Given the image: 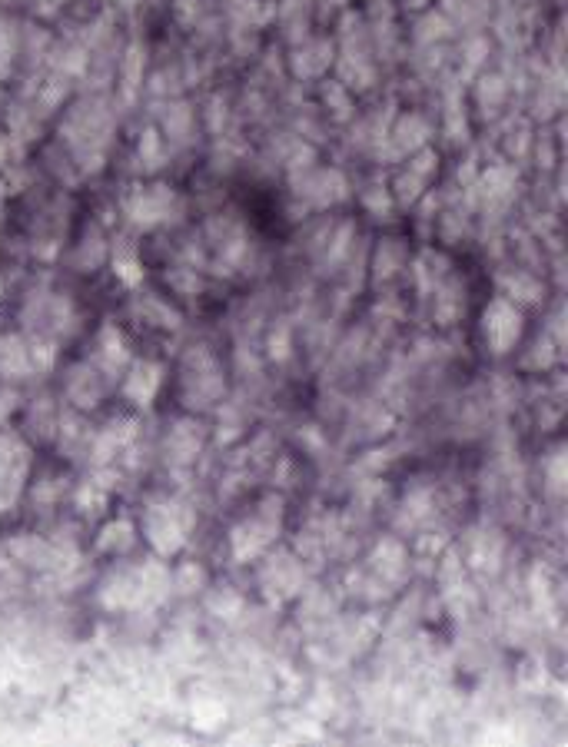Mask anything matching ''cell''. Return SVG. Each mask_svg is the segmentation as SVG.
Returning <instances> with one entry per match:
<instances>
[{
  "instance_id": "5b68a950",
  "label": "cell",
  "mask_w": 568,
  "mask_h": 747,
  "mask_svg": "<svg viewBox=\"0 0 568 747\" xmlns=\"http://www.w3.org/2000/svg\"><path fill=\"white\" fill-rule=\"evenodd\" d=\"M123 210H127V220L133 226H140V230H157V226H170L177 220L183 213V200L170 186L153 183V186H140Z\"/></svg>"
},
{
  "instance_id": "277c9868",
  "label": "cell",
  "mask_w": 568,
  "mask_h": 747,
  "mask_svg": "<svg viewBox=\"0 0 568 747\" xmlns=\"http://www.w3.org/2000/svg\"><path fill=\"white\" fill-rule=\"evenodd\" d=\"M30 472H34V449L24 432L0 429V515L14 512L27 495Z\"/></svg>"
},
{
  "instance_id": "9a60e30c",
  "label": "cell",
  "mask_w": 568,
  "mask_h": 747,
  "mask_svg": "<svg viewBox=\"0 0 568 747\" xmlns=\"http://www.w3.org/2000/svg\"><path fill=\"white\" fill-rule=\"evenodd\" d=\"M206 585V572L200 565H183V568H177V575H173V588H180V591H200Z\"/></svg>"
},
{
  "instance_id": "8fae6325",
  "label": "cell",
  "mask_w": 568,
  "mask_h": 747,
  "mask_svg": "<svg viewBox=\"0 0 568 747\" xmlns=\"http://www.w3.org/2000/svg\"><path fill=\"white\" fill-rule=\"evenodd\" d=\"M140 542V528L130 522V518H110L107 525L100 528L97 538H94V552L97 555H107V558H123L130 555L133 548Z\"/></svg>"
},
{
  "instance_id": "4fadbf2b",
  "label": "cell",
  "mask_w": 568,
  "mask_h": 747,
  "mask_svg": "<svg viewBox=\"0 0 568 747\" xmlns=\"http://www.w3.org/2000/svg\"><path fill=\"white\" fill-rule=\"evenodd\" d=\"M27 495H30V502H34V508H40V512L57 508L60 502H64V479H60V475H40V479H34L27 485Z\"/></svg>"
},
{
  "instance_id": "30bf717a",
  "label": "cell",
  "mask_w": 568,
  "mask_h": 747,
  "mask_svg": "<svg viewBox=\"0 0 568 747\" xmlns=\"http://www.w3.org/2000/svg\"><path fill=\"white\" fill-rule=\"evenodd\" d=\"M263 588L266 595L283 601V598H293L299 588H303V568L293 555H280V558H266L263 565Z\"/></svg>"
},
{
  "instance_id": "2e32d148",
  "label": "cell",
  "mask_w": 568,
  "mask_h": 747,
  "mask_svg": "<svg viewBox=\"0 0 568 747\" xmlns=\"http://www.w3.org/2000/svg\"><path fill=\"white\" fill-rule=\"evenodd\" d=\"M17 406H20V392L10 386H0V429L10 422V415L17 412Z\"/></svg>"
},
{
  "instance_id": "5bb4252c",
  "label": "cell",
  "mask_w": 568,
  "mask_h": 747,
  "mask_svg": "<svg viewBox=\"0 0 568 747\" xmlns=\"http://www.w3.org/2000/svg\"><path fill=\"white\" fill-rule=\"evenodd\" d=\"M107 502H110V489L100 479H87V482L77 485V492H74V508H77V512L97 515L100 508H107Z\"/></svg>"
},
{
  "instance_id": "8992f818",
  "label": "cell",
  "mask_w": 568,
  "mask_h": 747,
  "mask_svg": "<svg viewBox=\"0 0 568 747\" xmlns=\"http://www.w3.org/2000/svg\"><path fill=\"white\" fill-rule=\"evenodd\" d=\"M482 332L495 356L512 352L522 339V309L512 299H492L482 316Z\"/></svg>"
},
{
  "instance_id": "7a4b0ae2",
  "label": "cell",
  "mask_w": 568,
  "mask_h": 747,
  "mask_svg": "<svg viewBox=\"0 0 568 747\" xmlns=\"http://www.w3.org/2000/svg\"><path fill=\"white\" fill-rule=\"evenodd\" d=\"M280 532H283V498L270 495L230 528L226 545H230L233 562H256V558L270 555Z\"/></svg>"
},
{
  "instance_id": "7c38bea8",
  "label": "cell",
  "mask_w": 568,
  "mask_h": 747,
  "mask_svg": "<svg viewBox=\"0 0 568 747\" xmlns=\"http://www.w3.org/2000/svg\"><path fill=\"white\" fill-rule=\"evenodd\" d=\"M200 425L196 422H177L170 429V435H167V459H173V462H180V465H187L196 452H200Z\"/></svg>"
},
{
  "instance_id": "52a82bcc",
  "label": "cell",
  "mask_w": 568,
  "mask_h": 747,
  "mask_svg": "<svg viewBox=\"0 0 568 747\" xmlns=\"http://www.w3.org/2000/svg\"><path fill=\"white\" fill-rule=\"evenodd\" d=\"M107 392H110V379L103 376L97 366H90L87 359L67 369V376H64V399L77 412L97 409Z\"/></svg>"
},
{
  "instance_id": "3957f363",
  "label": "cell",
  "mask_w": 568,
  "mask_h": 747,
  "mask_svg": "<svg viewBox=\"0 0 568 747\" xmlns=\"http://www.w3.org/2000/svg\"><path fill=\"white\" fill-rule=\"evenodd\" d=\"M140 532L150 542V548L157 552V558H170L177 555L183 545L190 542L193 532V508L180 498H153V502L143 508L140 518Z\"/></svg>"
},
{
  "instance_id": "ba28073f",
  "label": "cell",
  "mask_w": 568,
  "mask_h": 747,
  "mask_svg": "<svg viewBox=\"0 0 568 747\" xmlns=\"http://www.w3.org/2000/svg\"><path fill=\"white\" fill-rule=\"evenodd\" d=\"M163 369L160 362L153 359H133L127 372H123V399L130 402V406L137 409H150L153 399H157V392L163 386Z\"/></svg>"
},
{
  "instance_id": "6da1fadb",
  "label": "cell",
  "mask_w": 568,
  "mask_h": 747,
  "mask_svg": "<svg viewBox=\"0 0 568 747\" xmlns=\"http://www.w3.org/2000/svg\"><path fill=\"white\" fill-rule=\"evenodd\" d=\"M173 575L163 568V558H150L143 565H120L100 585V601L110 611H147L157 608L170 595Z\"/></svg>"
},
{
  "instance_id": "9c48e42d",
  "label": "cell",
  "mask_w": 568,
  "mask_h": 747,
  "mask_svg": "<svg viewBox=\"0 0 568 747\" xmlns=\"http://www.w3.org/2000/svg\"><path fill=\"white\" fill-rule=\"evenodd\" d=\"M223 396V376H220V366L213 362V356H193L187 376H183V399H187V406H196V399H200V406H213L216 399Z\"/></svg>"
}]
</instances>
